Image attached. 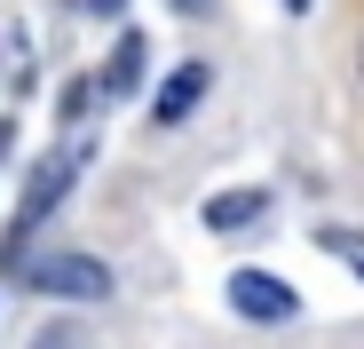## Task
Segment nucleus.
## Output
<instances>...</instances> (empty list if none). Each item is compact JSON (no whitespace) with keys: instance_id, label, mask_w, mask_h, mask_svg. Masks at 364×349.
I'll return each instance as SVG.
<instances>
[{"instance_id":"nucleus-3","label":"nucleus","mask_w":364,"mask_h":349,"mask_svg":"<svg viewBox=\"0 0 364 349\" xmlns=\"http://www.w3.org/2000/svg\"><path fill=\"white\" fill-rule=\"evenodd\" d=\"M80 151H48L40 167H32V183H24V214H16V230H32V222H48L55 214V199H64L72 183H80Z\"/></svg>"},{"instance_id":"nucleus-4","label":"nucleus","mask_w":364,"mask_h":349,"mask_svg":"<svg viewBox=\"0 0 364 349\" xmlns=\"http://www.w3.org/2000/svg\"><path fill=\"white\" fill-rule=\"evenodd\" d=\"M269 214V191H214L206 199V230H254Z\"/></svg>"},{"instance_id":"nucleus-10","label":"nucleus","mask_w":364,"mask_h":349,"mask_svg":"<svg viewBox=\"0 0 364 349\" xmlns=\"http://www.w3.org/2000/svg\"><path fill=\"white\" fill-rule=\"evenodd\" d=\"M285 9H309V0H285Z\"/></svg>"},{"instance_id":"nucleus-9","label":"nucleus","mask_w":364,"mask_h":349,"mask_svg":"<svg viewBox=\"0 0 364 349\" xmlns=\"http://www.w3.org/2000/svg\"><path fill=\"white\" fill-rule=\"evenodd\" d=\"M87 9H119V0H87Z\"/></svg>"},{"instance_id":"nucleus-1","label":"nucleus","mask_w":364,"mask_h":349,"mask_svg":"<svg viewBox=\"0 0 364 349\" xmlns=\"http://www.w3.org/2000/svg\"><path fill=\"white\" fill-rule=\"evenodd\" d=\"M32 286L55 294V302H103L111 294V270L95 254H48V262H32Z\"/></svg>"},{"instance_id":"nucleus-5","label":"nucleus","mask_w":364,"mask_h":349,"mask_svg":"<svg viewBox=\"0 0 364 349\" xmlns=\"http://www.w3.org/2000/svg\"><path fill=\"white\" fill-rule=\"evenodd\" d=\"M143 32H119V48H111V64H103V95H135L143 88Z\"/></svg>"},{"instance_id":"nucleus-2","label":"nucleus","mask_w":364,"mask_h":349,"mask_svg":"<svg viewBox=\"0 0 364 349\" xmlns=\"http://www.w3.org/2000/svg\"><path fill=\"white\" fill-rule=\"evenodd\" d=\"M230 310L254 318V325H285L301 302H293V286H285L277 270H237V278H230Z\"/></svg>"},{"instance_id":"nucleus-11","label":"nucleus","mask_w":364,"mask_h":349,"mask_svg":"<svg viewBox=\"0 0 364 349\" xmlns=\"http://www.w3.org/2000/svg\"><path fill=\"white\" fill-rule=\"evenodd\" d=\"M356 72H364V48H356Z\"/></svg>"},{"instance_id":"nucleus-8","label":"nucleus","mask_w":364,"mask_h":349,"mask_svg":"<svg viewBox=\"0 0 364 349\" xmlns=\"http://www.w3.org/2000/svg\"><path fill=\"white\" fill-rule=\"evenodd\" d=\"M87 103H95V80H72V88H64V120H80Z\"/></svg>"},{"instance_id":"nucleus-6","label":"nucleus","mask_w":364,"mask_h":349,"mask_svg":"<svg viewBox=\"0 0 364 349\" xmlns=\"http://www.w3.org/2000/svg\"><path fill=\"white\" fill-rule=\"evenodd\" d=\"M206 80H214L206 64H182V72L159 88V120H191V111H198V95H206Z\"/></svg>"},{"instance_id":"nucleus-7","label":"nucleus","mask_w":364,"mask_h":349,"mask_svg":"<svg viewBox=\"0 0 364 349\" xmlns=\"http://www.w3.org/2000/svg\"><path fill=\"white\" fill-rule=\"evenodd\" d=\"M317 246H325V254H341V262L364 278V239H356V230H333V222H325V230H317Z\"/></svg>"}]
</instances>
